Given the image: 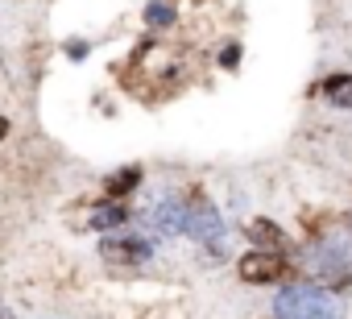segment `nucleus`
<instances>
[{
  "instance_id": "10",
  "label": "nucleus",
  "mask_w": 352,
  "mask_h": 319,
  "mask_svg": "<svg viewBox=\"0 0 352 319\" xmlns=\"http://www.w3.org/2000/svg\"><path fill=\"white\" fill-rule=\"evenodd\" d=\"M319 91H323L327 104H336V108H352V75H327V79L319 83Z\"/></svg>"
},
{
  "instance_id": "11",
  "label": "nucleus",
  "mask_w": 352,
  "mask_h": 319,
  "mask_svg": "<svg viewBox=\"0 0 352 319\" xmlns=\"http://www.w3.org/2000/svg\"><path fill=\"white\" fill-rule=\"evenodd\" d=\"M145 21H149V25H170V21H174V5H166V0H153V5L145 9Z\"/></svg>"
},
{
  "instance_id": "1",
  "label": "nucleus",
  "mask_w": 352,
  "mask_h": 319,
  "mask_svg": "<svg viewBox=\"0 0 352 319\" xmlns=\"http://www.w3.org/2000/svg\"><path fill=\"white\" fill-rule=\"evenodd\" d=\"M274 319H340V302L331 290L315 282H298L274 294Z\"/></svg>"
},
{
  "instance_id": "7",
  "label": "nucleus",
  "mask_w": 352,
  "mask_h": 319,
  "mask_svg": "<svg viewBox=\"0 0 352 319\" xmlns=\"http://www.w3.org/2000/svg\"><path fill=\"white\" fill-rule=\"evenodd\" d=\"M245 232H249L253 249H270V253H286V249H290L286 228H282V224H274L270 216H253V220L245 224Z\"/></svg>"
},
{
  "instance_id": "2",
  "label": "nucleus",
  "mask_w": 352,
  "mask_h": 319,
  "mask_svg": "<svg viewBox=\"0 0 352 319\" xmlns=\"http://www.w3.org/2000/svg\"><path fill=\"white\" fill-rule=\"evenodd\" d=\"M307 270H311L315 286H319V282L348 286V282H352V241H348L344 232H336V236L319 241V245L307 253Z\"/></svg>"
},
{
  "instance_id": "3",
  "label": "nucleus",
  "mask_w": 352,
  "mask_h": 319,
  "mask_svg": "<svg viewBox=\"0 0 352 319\" xmlns=\"http://www.w3.org/2000/svg\"><path fill=\"white\" fill-rule=\"evenodd\" d=\"M183 208H187V236L199 241L212 253H224V216H220V208L204 195H191Z\"/></svg>"
},
{
  "instance_id": "9",
  "label": "nucleus",
  "mask_w": 352,
  "mask_h": 319,
  "mask_svg": "<svg viewBox=\"0 0 352 319\" xmlns=\"http://www.w3.org/2000/svg\"><path fill=\"white\" fill-rule=\"evenodd\" d=\"M141 179H145L141 166H120V170H112V175L104 179V195H108V199H124V195H133V191L141 187Z\"/></svg>"
},
{
  "instance_id": "6",
  "label": "nucleus",
  "mask_w": 352,
  "mask_h": 319,
  "mask_svg": "<svg viewBox=\"0 0 352 319\" xmlns=\"http://www.w3.org/2000/svg\"><path fill=\"white\" fill-rule=\"evenodd\" d=\"M145 220H149V228L162 232V236H183V232H187V208H183V199H174V195L149 204Z\"/></svg>"
},
{
  "instance_id": "5",
  "label": "nucleus",
  "mask_w": 352,
  "mask_h": 319,
  "mask_svg": "<svg viewBox=\"0 0 352 319\" xmlns=\"http://www.w3.org/2000/svg\"><path fill=\"white\" fill-rule=\"evenodd\" d=\"M100 257H104L108 265L133 270V265L149 261V257H153V249H149V241H141V236H120V232H108V236L100 241Z\"/></svg>"
},
{
  "instance_id": "8",
  "label": "nucleus",
  "mask_w": 352,
  "mask_h": 319,
  "mask_svg": "<svg viewBox=\"0 0 352 319\" xmlns=\"http://www.w3.org/2000/svg\"><path fill=\"white\" fill-rule=\"evenodd\" d=\"M124 224H129V208H124L120 199L100 204V208L87 212V228H96V232H120Z\"/></svg>"
},
{
  "instance_id": "4",
  "label": "nucleus",
  "mask_w": 352,
  "mask_h": 319,
  "mask_svg": "<svg viewBox=\"0 0 352 319\" xmlns=\"http://www.w3.org/2000/svg\"><path fill=\"white\" fill-rule=\"evenodd\" d=\"M290 270V257L286 253H270V249H249L241 261H236V278L249 282V286H278Z\"/></svg>"
},
{
  "instance_id": "12",
  "label": "nucleus",
  "mask_w": 352,
  "mask_h": 319,
  "mask_svg": "<svg viewBox=\"0 0 352 319\" xmlns=\"http://www.w3.org/2000/svg\"><path fill=\"white\" fill-rule=\"evenodd\" d=\"M220 63H224V67L232 71V67L241 63V46H236V42H232V46H224V54H220Z\"/></svg>"
},
{
  "instance_id": "13",
  "label": "nucleus",
  "mask_w": 352,
  "mask_h": 319,
  "mask_svg": "<svg viewBox=\"0 0 352 319\" xmlns=\"http://www.w3.org/2000/svg\"><path fill=\"white\" fill-rule=\"evenodd\" d=\"M5 137H9V120H5V116H0V141H5Z\"/></svg>"
},
{
  "instance_id": "14",
  "label": "nucleus",
  "mask_w": 352,
  "mask_h": 319,
  "mask_svg": "<svg viewBox=\"0 0 352 319\" xmlns=\"http://www.w3.org/2000/svg\"><path fill=\"white\" fill-rule=\"evenodd\" d=\"M0 319H17V315H13V311H0Z\"/></svg>"
}]
</instances>
